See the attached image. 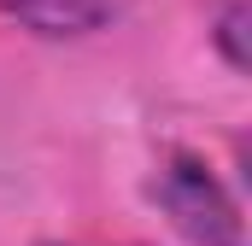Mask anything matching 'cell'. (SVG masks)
I'll return each instance as SVG.
<instances>
[{
    "instance_id": "6da1fadb",
    "label": "cell",
    "mask_w": 252,
    "mask_h": 246,
    "mask_svg": "<svg viewBox=\"0 0 252 246\" xmlns=\"http://www.w3.org/2000/svg\"><path fill=\"white\" fill-rule=\"evenodd\" d=\"M153 199L176 223L182 241H193V246H247V223H241L235 193L193 153H164V164L153 176Z\"/></svg>"
},
{
    "instance_id": "3957f363",
    "label": "cell",
    "mask_w": 252,
    "mask_h": 246,
    "mask_svg": "<svg viewBox=\"0 0 252 246\" xmlns=\"http://www.w3.org/2000/svg\"><path fill=\"white\" fill-rule=\"evenodd\" d=\"M217 47H223L229 70H247V6H241V0L223 6V18H217Z\"/></svg>"
},
{
    "instance_id": "7a4b0ae2",
    "label": "cell",
    "mask_w": 252,
    "mask_h": 246,
    "mask_svg": "<svg viewBox=\"0 0 252 246\" xmlns=\"http://www.w3.org/2000/svg\"><path fill=\"white\" fill-rule=\"evenodd\" d=\"M0 12L35 35H88L112 18V0H0Z\"/></svg>"
}]
</instances>
